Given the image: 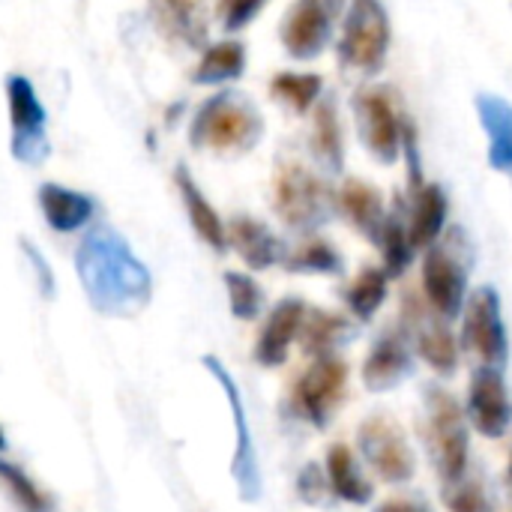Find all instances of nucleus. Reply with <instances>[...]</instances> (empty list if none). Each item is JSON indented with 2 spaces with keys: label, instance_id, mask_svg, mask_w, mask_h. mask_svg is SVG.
Listing matches in <instances>:
<instances>
[{
  "label": "nucleus",
  "instance_id": "obj_1",
  "mask_svg": "<svg viewBox=\"0 0 512 512\" xmlns=\"http://www.w3.org/2000/svg\"><path fill=\"white\" fill-rule=\"evenodd\" d=\"M75 273L87 303L108 318H132L153 297V276L111 225H93L75 249Z\"/></svg>",
  "mask_w": 512,
  "mask_h": 512
},
{
  "label": "nucleus",
  "instance_id": "obj_2",
  "mask_svg": "<svg viewBox=\"0 0 512 512\" xmlns=\"http://www.w3.org/2000/svg\"><path fill=\"white\" fill-rule=\"evenodd\" d=\"M264 135V117L252 99L234 90H222L201 102L192 117L189 141L195 150L213 153H246Z\"/></svg>",
  "mask_w": 512,
  "mask_h": 512
},
{
  "label": "nucleus",
  "instance_id": "obj_3",
  "mask_svg": "<svg viewBox=\"0 0 512 512\" xmlns=\"http://www.w3.org/2000/svg\"><path fill=\"white\" fill-rule=\"evenodd\" d=\"M423 300L444 321H456L468 300L471 279V246L462 228H450L441 234L435 246L423 255Z\"/></svg>",
  "mask_w": 512,
  "mask_h": 512
},
{
  "label": "nucleus",
  "instance_id": "obj_4",
  "mask_svg": "<svg viewBox=\"0 0 512 512\" xmlns=\"http://www.w3.org/2000/svg\"><path fill=\"white\" fill-rule=\"evenodd\" d=\"M423 435H426V447H429V456L441 483H453L462 474H468V453H471L468 414L441 387H426Z\"/></svg>",
  "mask_w": 512,
  "mask_h": 512
},
{
  "label": "nucleus",
  "instance_id": "obj_5",
  "mask_svg": "<svg viewBox=\"0 0 512 512\" xmlns=\"http://www.w3.org/2000/svg\"><path fill=\"white\" fill-rule=\"evenodd\" d=\"M273 210L291 231L312 234L336 213V192L312 168L285 162L273 180Z\"/></svg>",
  "mask_w": 512,
  "mask_h": 512
},
{
  "label": "nucleus",
  "instance_id": "obj_6",
  "mask_svg": "<svg viewBox=\"0 0 512 512\" xmlns=\"http://www.w3.org/2000/svg\"><path fill=\"white\" fill-rule=\"evenodd\" d=\"M390 15L381 0H351L339 36V63L363 75H378L390 54Z\"/></svg>",
  "mask_w": 512,
  "mask_h": 512
},
{
  "label": "nucleus",
  "instance_id": "obj_7",
  "mask_svg": "<svg viewBox=\"0 0 512 512\" xmlns=\"http://www.w3.org/2000/svg\"><path fill=\"white\" fill-rule=\"evenodd\" d=\"M462 330H459V348L477 360V366L489 369H507L510 360V336L504 324L501 294L492 285L477 288L468 294L462 309Z\"/></svg>",
  "mask_w": 512,
  "mask_h": 512
},
{
  "label": "nucleus",
  "instance_id": "obj_8",
  "mask_svg": "<svg viewBox=\"0 0 512 512\" xmlns=\"http://www.w3.org/2000/svg\"><path fill=\"white\" fill-rule=\"evenodd\" d=\"M348 363L336 354L315 357V363L294 384V414L303 417L312 429H327L333 414L348 396Z\"/></svg>",
  "mask_w": 512,
  "mask_h": 512
},
{
  "label": "nucleus",
  "instance_id": "obj_9",
  "mask_svg": "<svg viewBox=\"0 0 512 512\" xmlns=\"http://www.w3.org/2000/svg\"><path fill=\"white\" fill-rule=\"evenodd\" d=\"M204 369L210 372V378L222 387L225 393V402L231 408V417H234V432H237V444H234V459H231V477L237 483V492H240V501L246 504H255L261 501V492H264V480H261V465H258V450H255V441H252V429H249V417H246V405H243V396H240V387L234 381V375L225 369V363L219 357H201Z\"/></svg>",
  "mask_w": 512,
  "mask_h": 512
},
{
  "label": "nucleus",
  "instance_id": "obj_10",
  "mask_svg": "<svg viewBox=\"0 0 512 512\" xmlns=\"http://www.w3.org/2000/svg\"><path fill=\"white\" fill-rule=\"evenodd\" d=\"M357 450H360L363 462L390 486H402V483L414 480V474H417V459H414L405 429L384 414L366 417L360 423Z\"/></svg>",
  "mask_w": 512,
  "mask_h": 512
},
{
  "label": "nucleus",
  "instance_id": "obj_11",
  "mask_svg": "<svg viewBox=\"0 0 512 512\" xmlns=\"http://www.w3.org/2000/svg\"><path fill=\"white\" fill-rule=\"evenodd\" d=\"M354 117L363 138V147L381 162L393 165L402 156V138H405V117L396 108L393 90L387 87H369L354 96Z\"/></svg>",
  "mask_w": 512,
  "mask_h": 512
},
{
  "label": "nucleus",
  "instance_id": "obj_12",
  "mask_svg": "<svg viewBox=\"0 0 512 512\" xmlns=\"http://www.w3.org/2000/svg\"><path fill=\"white\" fill-rule=\"evenodd\" d=\"M9 99V126H12V159L21 165H42L48 156V111L39 102V93L30 78H6Z\"/></svg>",
  "mask_w": 512,
  "mask_h": 512
},
{
  "label": "nucleus",
  "instance_id": "obj_13",
  "mask_svg": "<svg viewBox=\"0 0 512 512\" xmlns=\"http://www.w3.org/2000/svg\"><path fill=\"white\" fill-rule=\"evenodd\" d=\"M447 324L450 321H444L438 312H432L429 303H417L414 297H408V303H405V333L411 336L414 354L429 369H435L438 375H453L459 369V360H462L459 339L453 336V330Z\"/></svg>",
  "mask_w": 512,
  "mask_h": 512
},
{
  "label": "nucleus",
  "instance_id": "obj_14",
  "mask_svg": "<svg viewBox=\"0 0 512 512\" xmlns=\"http://www.w3.org/2000/svg\"><path fill=\"white\" fill-rule=\"evenodd\" d=\"M465 414L468 423L483 435V438H504L512 423V402L507 390V378L501 369L477 366L468 384V399H465Z\"/></svg>",
  "mask_w": 512,
  "mask_h": 512
},
{
  "label": "nucleus",
  "instance_id": "obj_15",
  "mask_svg": "<svg viewBox=\"0 0 512 512\" xmlns=\"http://www.w3.org/2000/svg\"><path fill=\"white\" fill-rule=\"evenodd\" d=\"M333 9L324 0H294L282 18L279 39L294 60H315L333 39Z\"/></svg>",
  "mask_w": 512,
  "mask_h": 512
},
{
  "label": "nucleus",
  "instance_id": "obj_16",
  "mask_svg": "<svg viewBox=\"0 0 512 512\" xmlns=\"http://www.w3.org/2000/svg\"><path fill=\"white\" fill-rule=\"evenodd\" d=\"M414 375V345L405 327L387 330L375 339L372 351L363 360V384L369 393L396 390L402 381Z\"/></svg>",
  "mask_w": 512,
  "mask_h": 512
},
{
  "label": "nucleus",
  "instance_id": "obj_17",
  "mask_svg": "<svg viewBox=\"0 0 512 512\" xmlns=\"http://www.w3.org/2000/svg\"><path fill=\"white\" fill-rule=\"evenodd\" d=\"M309 306L300 297H285L273 306V312L267 315L258 342H255V363L264 369H276L288 363L291 345L300 339L303 321H306Z\"/></svg>",
  "mask_w": 512,
  "mask_h": 512
},
{
  "label": "nucleus",
  "instance_id": "obj_18",
  "mask_svg": "<svg viewBox=\"0 0 512 512\" xmlns=\"http://www.w3.org/2000/svg\"><path fill=\"white\" fill-rule=\"evenodd\" d=\"M228 246L240 255V261L249 270H270L285 264L288 246L279 234H273L270 225L252 216H237L228 225Z\"/></svg>",
  "mask_w": 512,
  "mask_h": 512
},
{
  "label": "nucleus",
  "instance_id": "obj_19",
  "mask_svg": "<svg viewBox=\"0 0 512 512\" xmlns=\"http://www.w3.org/2000/svg\"><path fill=\"white\" fill-rule=\"evenodd\" d=\"M150 9L168 39L186 48H207L213 0H150Z\"/></svg>",
  "mask_w": 512,
  "mask_h": 512
},
{
  "label": "nucleus",
  "instance_id": "obj_20",
  "mask_svg": "<svg viewBox=\"0 0 512 512\" xmlns=\"http://www.w3.org/2000/svg\"><path fill=\"white\" fill-rule=\"evenodd\" d=\"M336 210L351 222L354 231H360L366 240H372L378 246L381 231L387 225V207H384V195L378 192V186L351 177L339 186L336 192Z\"/></svg>",
  "mask_w": 512,
  "mask_h": 512
},
{
  "label": "nucleus",
  "instance_id": "obj_21",
  "mask_svg": "<svg viewBox=\"0 0 512 512\" xmlns=\"http://www.w3.org/2000/svg\"><path fill=\"white\" fill-rule=\"evenodd\" d=\"M447 216H450V198L444 186L423 183L420 189L411 192V207L405 213V222H408V237H411L414 252H426L429 246L441 240L447 228Z\"/></svg>",
  "mask_w": 512,
  "mask_h": 512
},
{
  "label": "nucleus",
  "instance_id": "obj_22",
  "mask_svg": "<svg viewBox=\"0 0 512 512\" xmlns=\"http://www.w3.org/2000/svg\"><path fill=\"white\" fill-rule=\"evenodd\" d=\"M309 153L324 174L345 171V132L339 120L336 96L324 93L312 108V132H309Z\"/></svg>",
  "mask_w": 512,
  "mask_h": 512
},
{
  "label": "nucleus",
  "instance_id": "obj_23",
  "mask_svg": "<svg viewBox=\"0 0 512 512\" xmlns=\"http://www.w3.org/2000/svg\"><path fill=\"white\" fill-rule=\"evenodd\" d=\"M174 183L180 192V201L186 207L189 225L195 228V234L201 237V243H207L213 252H225L228 249V228L222 222V216L216 213V207L207 201V195L201 192V186L195 183V177L189 174L186 165H177L174 171Z\"/></svg>",
  "mask_w": 512,
  "mask_h": 512
},
{
  "label": "nucleus",
  "instance_id": "obj_24",
  "mask_svg": "<svg viewBox=\"0 0 512 512\" xmlns=\"http://www.w3.org/2000/svg\"><path fill=\"white\" fill-rule=\"evenodd\" d=\"M474 108L489 138V165L498 174H512V105L504 96L480 93Z\"/></svg>",
  "mask_w": 512,
  "mask_h": 512
},
{
  "label": "nucleus",
  "instance_id": "obj_25",
  "mask_svg": "<svg viewBox=\"0 0 512 512\" xmlns=\"http://www.w3.org/2000/svg\"><path fill=\"white\" fill-rule=\"evenodd\" d=\"M324 471H327L333 498H339V501H345V504H354V507L372 504L375 486H372V480L363 474V465H360V459H357V453H354L351 447L333 444V447L327 450Z\"/></svg>",
  "mask_w": 512,
  "mask_h": 512
},
{
  "label": "nucleus",
  "instance_id": "obj_26",
  "mask_svg": "<svg viewBox=\"0 0 512 512\" xmlns=\"http://www.w3.org/2000/svg\"><path fill=\"white\" fill-rule=\"evenodd\" d=\"M39 210L57 234H72L93 219V198L60 183L39 186Z\"/></svg>",
  "mask_w": 512,
  "mask_h": 512
},
{
  "label": "nucleus",
  "instance_id": "obj_27",
  "mask_svg": "<svg viewBox=\"0 0 512 512\" xmlns=\"http://www.w3.org/2000/svg\"><path fill=\"white\" fill-rule=\"evenodd\" d=\"M246 69V45L240 39H222L204 48L192 81L201 87H216V84H228L237 81Z\"/></svg>",
  "mask_w": 512,
  "mask_h": 512
},
{
  "label": "nucleus",
  "instance_id": "obj_28",
  "mask_svg": "<svg viewBox=\"0 0 512 512\" xmlns=\"http://www.w3.org/2000/svg\"><path fill=\"white\" fill-rule=\"evenodd\" d=\"M387 291H390L387 270L384 267H363L348 282V288L342 291V300H345L348 312L354 315V321L369 324L381 312V306L387 303Z\"/></svg>",
  "mask_w": 512,
  "mask_h": 512
},
{
  "label": "nucleus",
  "instance_id": "obj_29",
  "mask_svg": "<svg viewBox=\"0 0 512 512\" xmlns=\"http://www.w3.org/2000/svg\"><path fill=\"white\" fill-rule=\"evenodd\" d=\"M354 336V327L345 315L327 312V309H309L303 330H300V342L303 351L312 357H324V354H336V348L342 342H348Z\"/></svg>",
  "mask_w": 512,
  "mask_h": 512
},
{
  "label": "nucleus",
  "instance_id": "obj_30",
  "mask_svg": "<svg viewBox=\"0 0 512 512\" xmlns=\"http://www.w3.org/2000/svg\"><path fill=\"white\" fill-rule=\"evenodd\" d=\"M288 273H309V276H339L345 270V258L342 252L318 237V234H309L306 240H300L294 249H288V258L282 264Z\"/></svg>",
  "mask_w": 512,
  "mask_h": 512
},
{
  "label": "nucleus",
  "instance_id": "obj_31",
  "mask_svg": "<svg viewBox=\"0 0 512 512\" xmlns=\"http://www.w3.org/2000/svg\"><path fill=\"white\" fill-rule=\"evenodd\" d=\"M270 96L291 114H309L324 96V78L318 72H279L270 81Z\"/></svg>",
  "mask_w": 512,
  "mask_h": 512
},
{
  "label": "nucleus",
  "instance_id": "obj_32",
  "mask_svg": "<svg viewBox=\"0 0 512 512\" xmlns=\"http://www.w3.org/2000/svg\"><path fill=\"white\" fill-rule=\"evenodd\" d=\"M378 249H381V258H384V270L390 279H402L414 261V246H411V237H408V222H405V213H390L387 216V225L381 231V240H378Z\"/></svg>",
  "mask_w": 512,
  "mask_h": 512
},
{
  "label": "nucleus",
  "instance_id": "obj_33",
  "mask_svg": "<svg viewBox=\"0 0 512 512\" xmlns=\"http://www.w3.org/2000/svg\"><path fill=\"white\" fill-rule=\"evenodd\" d=\"M225 291H228V306L237 321H255L264 309V291L249 273L228 270L225 273Z\"/></svg>",
  "mask_w": 512,
  "mask_h": 512
},
{
  "label": "nucleus",
  "instance_id": "obj_34",
  "mask_svg": "<svg viewBox=\"0 0 512 512\" xmlns=\"http://www.w3.org/2000/svg\"><path fill=\"white\" fill-rule=\"evenodd\" d=\"M444 507L450 512H495V504L489 498V489L480 477L462 474L453 483H444Z\"/></svg>",
  "mask_w": 512,
  "mask_h": 512
},
{
  "label": "nucleus",
  "instance_id": "obj_35",
  "mask_svg": "<svg viewBox=\"0 0 512 512\" xmlns=\"http://www.w3.org/2000/svg\"><path fill=\"white\" fill-rule=\"evenodd\" d=\"M0 480L6 483V489L12 492V498H15L27 512L48 510L45 495L39 492V486H36L21 468H15V465H9V462H0Z\"/></svg>",
  "mask_w": 512,
  "mask_h": 512
},
{
  "label": "nucleus",
  "instance_id": "obj_36",
  "mask_svg": "<svg viewBox=\"0 0 512 512\" xmlns=\"http://www.w3.org/2000/svg\"><path fill=\"white\" fill-rule=\"evenodd\" d=\"M264 6L267 0H216V18L225 33H240L261 15Z\"/></svg>",
  "mask_w": 512,
  "mask_h": 512
},
{
  "label": "nucleus",
  "instance_id": "obj_37",
  "mask_svg": "<svg viewBox=\"0 0 512 512\" xmlns=\"http://www.w3.org/2000/svg\"><path fill=\"white\" fill-rule=\"evenodd\" d=\"M297 495L303 504L309 507H324L330 498H333V489H330V480H327V471L321 465H306L297 477Z\"/></svg>",
  "mask_w": 512,
  "mask_h": 512
},
{
  "label": "nucleus",
  "instance_id": "obj_38",
  "mask_svg": "<svg viewBox=\"0 0 512 512\" xmlns=\"http://www.w3.org/2000/svg\"><path fill=\"white\" fill-rule=\"evenodd\" d=\"M21 249H24V255L30 258V264H33V270H36V279H39V285H42V291L45 294H54V276H51V267H48V261L39 255V249L33 246V243H21Z\"/></svg>",
  "mask_w": 512,
  "mask_h": 512
},
{
  "label": "nucleus",
  "instance_id": "obj_39",
  "mask_svg": "<svg viewBox=\"0 0 512 512\" xmlns=\"http://www.w3.org/2000/svg\"><path fill=\"white\" fill-rule=\"evenodd\" d=\"M375 512H435L423 498H411V495H399L384 501L381 507H375Z\"/></svg>",
  "mask_w": 512,
  "mask_h": 512
},
{
  "label": "nucleus",
  "instance_id": "obj_40",
  "mask_svg": "<svg viewBox=\"0 0 512 512\" xmlns=\"http://www.w3.org/2000/svg\"><path fill=\"white\" fill-rule=\"evenodd\" d=\"M324 3H327V6H330L333 12H339V9L345 6V0H324Z\"/></svg>",
  "mask_w": 512,
  "mask_h": 512
},
{
  "label": "nucleus",
  "instance_id": "obj_41",
  "mask_svg": "<svg viewBox=\"0 0 512 512\" xmlns=\"http://www.w3.org/2000/svg\"><path fill=\"white\" fill-rule=\"evenodd\" d=\"M507 483H510V489H512V450H510V459H507Z\"/></svg>",
  "mask_w": 512,
  "mask_h": 512
},
{
  "label": "nucleus",
  "instance_id": "obj_42",
  "mask_svg": "<svg viewBox=\"0 0 512 512\" xmlns=\"http://www.w3.org/2000/svg\"><path fill=\"white\" fill-rule=\"evenodd\" d=\"M6 450V435H3V429H0V453Z\"/></svg>",
  "mask_w": 512,
  "mask_h": 512
}]
</instances>
